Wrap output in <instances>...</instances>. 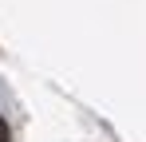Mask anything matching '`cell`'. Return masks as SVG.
<instances>
[{
    "instance_id": "6da1fadb",
    "label": "cell",
    "mask_w": 146,
    "mask_h": 142,
    "mask_svg": "<svg viewBox=\"0 0 146 142\" xmlns=\"http://www.w3.org/2000/svg\"><path fill=\"white\" fill-rule=\"evenodd\" d=\"M0 142H12V126H8L4 115H0Z\"/></svg>"
}]
</instances>
